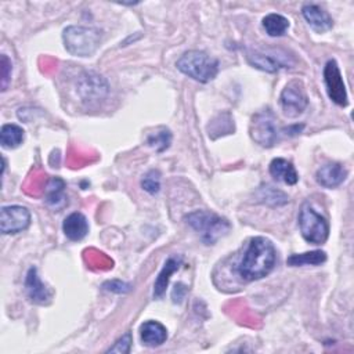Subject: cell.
I'll return each instance as SVG.
<instances>
[{"label":"cell","mask_w":354,"mask_h":354,"mask_svg":"<svg viewBox=\"0 0 354 354\" xmlns=\"http://www.w3.org/2000/svg\"><path fill=\"white\" fill-rule=\"evenodd\" d=\"M177 69L196 82L207 83L218 73V61L199 50L185 51L176 62Z\"/></svg>","instance_id":"cell-4"},{"label":"cell","mask_w":354,"mask_h":354,"mask_svg":"<svg viewBox=\"0 0 354 354\" xmlns=\"http://www.w3.org/2000/svg\"><path fill=\"white\" fill-rule=\"evenodd\" d=\"M25 290H26V295L30 299V301H33L36 304H46V303L50 301L51 292L40 281V278L37 275V268L36 267H30L28 274H26Z\"/></svg>","instance_id":"cell-13"},{"label":"cell","mask_w":354,"mask_h":354,"mask_svg":"<svg viewBox=\"0 0 354 354\" xmlns=\"http://www.w3.org/2000/svg\"><path fill=\"white\" fill-rule=\"evenodd\" d=\"M24 138H25V131L22 127L14 123L3 124L0 130V144L3 148H8V149L17 148L22 144Z\"/></svg>","instance_id":"cell-20"},{"label":"cell","mask_w":354,"mask_h":354,"mask_svg":"<svg viewBox=\"0 0 354 354\" xmlns=\"http://www.w3.org/2000/svg\"><path fill=\"white\" fill-rule=\"evenodd\" d=\"M249 133L252 140L264 148L274 147L279 140L277 118L272 111L263 109L252 116Z\"/></svg>","instance_id":"cell-6"},{"label":"cell","mask_w":354,"mask_h":354,"mask_svg":"<svg viewBox=\"0 0 354 354\" xmlns=\"http://www.w3.org/2000/svg\"><path fill=\"white\" fill-rule=\"evenodd\" d=\"M102 288L105 290H109V292H113V293H126L131 289V286L126 282H122V281H118V279H113V281H106Z\"/></svg>","instance_id":"cell-28"},{"label":"cell","mask_w":354,"mask_h":354,"mask_svg":"<svg viewBox=\"0 0 354 354\" xmlns=\"http://www.w3.org/2000/svg\"><path fill=\"white\" fill-rule=\"evenodd\" d=\"M101 30L91 26L71 25L62 32V41L68 53L76 57L93 55L101 43Z\"/></svg>","instance_id":"cell-3"},{"label":"cell","mask_w":354,"mask_h":354,"mask_svg":"<svg viewBox=\"0 0 354 354\" xmlns=\"http://www.w3.org/2000/svg\"><path fill=\"white\" fill-rule=\"evenodd\" d=\"M11 61L6 54H1V90L7 88L10 76H11Z\"/></svg>","instance_id":"cell-27"},{"label":"cell","mask_w":354,"mask_h":354,"mask_svg":"<svg viewBox=\"0 0 354 354\" xmlns=\"http://www.w3.org/2000/svg\"><path fill=\"white\" fill-rule=\"evenodd\" d=\"M301 14L307 24L318 33L326 32L333 26L330 15L317 4H306L301 8Z\"/></svg>","instance_id":"cell-14"},{"label":"cell","mask_w":354,"mask_h":354,"mask_svg":"<svg viewBox=\"0 0 354 354\" xmlns=\"http://www.w3.org/2000/svg\"><path fill=\"white\" fill-rule=\"evenodd\" d=\"M279 102L285 116L297 118L301 115L308 105V98L303 83L300 80L289 82L279 95Z\"/></svg>","instance_id":"cell-7"},{"label":"cell","mask_w":354,"mask_h":354,"mask_svg":"<svg viewBox=\"0 0 354 354\" xmlns=\"http://www.w3.org/2000/svg\"><path fill=\"white\" fill-rule=\"evenodd\" d=\"M257 198L261 203H266L268 206H282L289 202V198L282 191L271 187V185H263L257 191Z\"/></svg>","instance_id":"cell-23"},{"label":"cell","mask_w":354,"mask_h":354,"mask_svg":"<svg viewBox=\"0 0 354 354\" xmlns=\"http://www.w3.org/2000/svg\"><path fill=\"white\" fill-rule=\"evenodd\" d=\"M46 202L58 209L66 203L65 183L59 177H53L46 187Z\"/></svg>","instance_id":"cell-19"},{"label":"cell","mask_w":354,"mask_h":354,"mask_svg":"<svg viewBox=\"0 0 354 354\" xmlns=\"http://www.w3.org/2000/svg\"><path fill=\"white\" fill-rule=\"evenodd\" d=\"M170 141H171V134L167 129H162V131H158L148 137V144L159 152L169 148Z\"/></svg>","instance_id":"cell-24"},{"label":"cell","mask_w":354,"mask_h":354,"mask_svg":"<svg viewBox=\"0 0 354 354\" xmlns=\"http://www.w3.org/2000/svg\"><path fill=\"white\" fill-rule=\"evenodd\" d=\"M299 228L301 236L313 245L324 243L329 236V224L310 203H303L299 212Z\"/></svg>","instance_id":"cell-5"},{"label":"cell","mask_w":354,"mask_h":354,"mask_svg":"<svg viewBox=\"0 0 354 354\" xmlns=\"http://www.w3.org/2000/svg\"><path fill=\"white\" fill-rule=\"evenodd\" d=\"M326 260V253L324 250H311L304 253H296L286 259V264L290 267L301 266H318Z\"/></svg>","instance_id":"cell-22"},{"label":"cell","mask_w":354,"mask_h":354,"mask_svg":"<svg viewBox=\"0 0 354 354\" xmlns=\"http://www.w3.org/2000/svg\"><path fill=\"white\" fill-rule=\"evenodd\" d=\"M141 187L148 194H158L160 189V173L158 170H149L141 180Z\"/></svg>","instance_id":"cell-25"},{"label":"cell","mask_w":354,"mask_h":354,"mask_svg":"<svg viewBox=\"0 0 354 354\" xmlns=\"http://www.w3.org/2000/svg\"><path fill=\"white\" fill-rule=\"evenodd\" d=\"M184 218L185 223L199 235L201 241L206 245L216 243L231 228L228 220L207 210H194Z\"/></svg>","instance_id":"cell-2"},{"label":"cell","mask_w":354,"mask_h":354,"mask_svg":"<svg viewBox=\"0 0 354 354\" xmlns=\"http://www.w3.org/2000/svg\"><path fill=\"white\" fill-rule=\"evenodd\" d=\"M324 83L326 87V93L336 105L346 106L348 104V97L346 91V86L339 69V65L335 59H329L324 68Z\"/></svg>","instance_id":"cell-9"},{"label":"cell","mask_w":354,"mask_h":354,"mask_svg":"<svg viewBox=\"0 0 354 354\" xmlns=\"http://www.w3.org/2000/svg\"><path fill=\"white\" fill-rule=\"evenodd\" d=\"M30 224V212L25 206H3L0 212V231L3 234H18Z\"/></svg>","instance_id":"cell-10"},{"label":"cell","mask_w":354,"mask_h":354,"mask_svg":"<svg viewBox=\"0 0 354 354\" xmlns=\"http://www.w3.org/2000/svg\"><path fill=\"white\" fill-rule=\"evenodd\" d=\"M277 261L274 243L264 236H254L249 241L248 248L236 266L238 275L243 281H257L267 277Z\"/></svg>","instance_id":"cell-1"},{"label":"cell","mask_w":354,"mask_h":354,"mask_svg":"<svg viewBox=\"0 0 354 354\" xmlns=\"http://www.w3.org/2000/svg\"><path fill=\"white\" fill-rule=\"evenodd\" d=\"M77 91L83 101H100L106 95L108 84L102 76L94 72H86L79 79Z\"/></svg>","instance_id":"cell-11"},{"label":"cell","mask_w":354,"mask_h":354,"mask_svg":"<svg viewBox=\"0 0 354 354\" xmlns=\"http://www.w3.org/2000/svg\"><path fill=\"white\" fill-rule=\"evenodd\" d=\"M141 342L148 347H158L167 339V329L158 321L149 319L140 326Z\"/></svg>","instance_id":"cell-15"},{"label":"cell","mask_w":354,"mask_h":354,"mask_svg":"<svg viewBox=\"0 0 354 354\" xmlns=\"http://www.w3.org/2000/svg\"><path fill=\"white\" fill-rule=\"evenodd\" d=\"M180 266H181V259L180 257H173L171 256L165 261V264H163L162 270L159 271V274L156 277V281L153 283V297L159 299L165 295L166 288H167L169 281H170V277L180 268Z\"/></svg>","instance_id":"cell-18"},{"label":"cell","mask_w":354,"mask_h":354,"mask_svg":"<svg viewBox=\"0 0 354 354\" xmlns=\"http://www.w3.org/2000/svg\"><path fill=\"white\" fill-rule=\"evenodd\" d=\"M62 231L71 241H82L88 232V221L80 212L71 213L62 223Z\"/></svg>","instance_id":"cell-16"},{"label":"cell","mask_w":354,"mask_h":354,"mask_svg":"<svg viewBox=\"0 0 354 354\" xmlns=\"http://www.w3.org/2000/svg\"><path fill=\"white\" fill-rule=\"evenodd\" d=\"M347 177V170L342 163L332 162L321 166L315 173V180L325 188L339 187Z\"/></svg>","instance_id":"cell-12"},{"label":"cell","mask_w":354,"mask_h":354,"mask_svg":"<svg viewBox=\"0 0 354 354\" xmlns=\"http://www.w3.org/2000/svg\"><path fill=\"white\" fill-rule=\"evenodd\" d=\"M246 59L253 68H257L260 71L270 72V73L278 72L282 68H290L289 55L283 51L252 50V51H248Z\"/></svg>","instance_id":"cell-8"},{"label":"cell","mask_w":354,"mask_h":354,"mask_svg":"<svg viewBox=\"0 0 354 354\" xmlns=\"http://www.w3.org/2000/svg\"><path fill=\"white\" fill-rule=\"evenodd\" d=\"M130 347H131V333L130 332H126L122 337H119L116 340V343L109 347L106 350V353H119V354H126L130 351Z\"/></svg>","instance_id":"cell-26"},{"label":"cell","mask_w":354,"mask_h":354,"mask_svg":"<svg viewBox=\"0 0 354 354\" xmlns=\"http://www.w3.org/2000/svg\"><path fill=\"white\" fill-rule=\"evenodd\" d=\"M261 25L268 36L278 37V36H283L286 33V30L289 28V21H288V18H285L281 14L271 12L263 18Z\"/></svg>","instance_id":"cell-21"},{"label":"cell","mask_w":354,"mask_h":354,"mask_svg":"<svg viewBox=\"0 0 354 354\" xmlns=\"http://www.w3.org/2000/svg\"><path fill=\"white\" fill-rule=\"evenodd\" d=\"M270 174L277 180L282 181L288 185H295L299 181V174L292 165V162L283 159V158H275L270 163Z\"/></svg>","instance_id":"cell-17"}]
</instances>
